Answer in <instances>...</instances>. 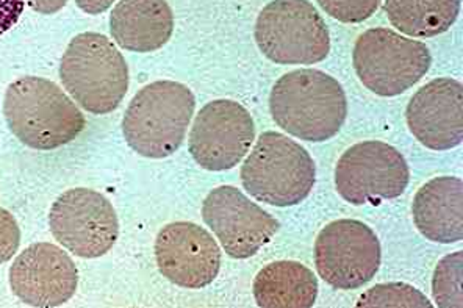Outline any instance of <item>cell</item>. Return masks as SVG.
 <instances>
[{"mask_svg":"<svg viewBox=\"0 0 463 308\" xmlns=\"http://www.w3.org/2000/svg\"><path fill=\"white\" fill-rule=\"evenodd\" d=\"M4 115L13 135L38 151L70 145L85 128V117L57 83L24 77L5 93Z\"/></svg>","mask_w":463,"mask_h":308,"instance_id":"obj_2","label":"cell"},{"mask_svg":"<svg viewBox=\"0 0 463 308\" xmlns=\"http://www.w3.org/2000/svg\"><path fill=\"white\" fill-rule=\"evenodd\" d=\"M255 303L261 308H310L318 296V279L302 263H269L254 280Z\"/></svg>","mask_w":463,"mask_h":308,"instance_id":"obj_18","label":"cell"},{"mask_svg":"<svg viewBox=\"0 0 463 308\" xmlns=\"http://www.w3.org/2000/svg\"><path fill=\"white\" fill-rule=\"evenodd\" d=\"M53 238L81 258H98L115 246L119 222L110 201L88 188L63 192L49 213Z\"/></svg>","mask_w":463,"mask_h":308,"instance_id":"obj_10","label":"cell"},{"mask_svg":"<svg viewBox=\"0 0 463 308\" xmlns=\"http://www.w3.org/2000/svg\"><path fill=\"white\" fill-rule=\"evenodd\" d=\"M196 108L190 88L160 80L139 89L122 119V134L137 154L147 158L173 155L185 140Z\"/></svg>","mask_w":463,"mask_h":308,"instance_id":"obj_3","label":"cell"},{"mask_svg":"<svg viewBox=\"0 0 463 308\" xmlns=\"http://www.w3.org/2000/svg\"><path fill=\"white\" fill-rule=\"evenodd\" d=\"M407 126L421 145L449 151L463 140L462 83L441 77L413 94L405 111Z\"/></svg>","mask_w":463,"mask_h":308,"instance_id":"obj_15","label":"cell"},{"mask_svg":"<svg viewBox=\"0 0 463 308\" xmlns=\"http://www.w3.org/2000/svg\"><path fill=\"white\" fill-rule=\"evenodd\" d=\"M205 224L232 258H250L278 233L279 221L235 186H218L203 204Z\"/></svg>","mask_w":463,"mask_h":308,"instance_id":"obj_12","label":"cell"},{"mask_svg":"<svg viewBox=\"0 0 463 308\" xmlns=\"http://www.w3.org/2000/svg\"><path fill=\"white\" fill-rule=\"evenodd\" d=\"M60 79L81 108L109 115L128 94V66L107 36L87 32L70 42L60 64Z\"/></svg>","mask_w":463,"mask_h":308,"instance_id":"obj_4","label":"cell"},{"mask_svg":"<svg viewBox=\"0 0 463 308\" xmlns=\"http://www.w3.org/2000/svg\"><path fill=\"white\" fill-rule=\"evenodd\" d=\"M315 175L310 154L279 132L261 134L241 166L244 190L274 207L301 204L312 192Z\"/></svg>","mask_w":463,"mask_h":308,"instance_id":"obj_5","label":"cell"},{"mask_svg":"<svg viewBox=\"0 0 463 308\" xmlns=\"http://www.w3.org/2000/svg\"><path fill=\"white\" fill-rule=\"evenodd\" d=\"M156 258L163 277L188 290L213 284L222 252L216 239L194 222H173L156 239Z\"/></svg>","mask_w":463,"mask_h":308,"instance_id":"obj_13","label":"cell"},{"mask_svg":"<svg viewBox=\"0 0 463 308\" xmlns=\"http://www.w3.org/2000/svg\"><path fill=\"white\" fill-rule=\"evenodd\" d=\"M383 12L393 27L413 38H432L451 29L460 0H385Z\"/></svg>","mask_w":463,"mask_h":308,"instance_id":"obj_19","label":"cell"},{"mask_svg":"<svg viewBox=\"0 0 463 308\" xmlns=\"http://www.w3.org/2000/svg\"><path fill=\"white\" fill-rule=\"evenodd\" d=\"M29 5L41 14H53L60 12L68 0H27Z\"/></svg>","mask_w":463,"mask_h":308,"instance_id":"obj_25","label":"cell"},{"mask_svg":"<svg viewBox=\"0 0 463 308\" xmlns=\"http://www.w3.org/2000/svg\"><path fill=\"white\" fill-rule=\"evenodd\" d=\"M255 42L278 64L319 63L330 52L325 19L307 0L269 2L257 18Z\"/></svg>","mask_w":463,"mask_h":308,"instance_id":"obj_6","label":"cell"},{"mask_svg":"<svg viewBox=\"0 0 463 308\" xmlns=\"http://www.w3.org/2000/svg\"><path fill=\"white\" fill-rule=\"evenodd\" d=\"M383 0H318L319 6L340 23H359L370 19Z\"/></svg>","mask_w":463,"mask_h":308,"instance_id":"obj_22","label":"cell"},{"mask_svg":"<svg viewBox=\"0 0 463 308\" xmlns=\"http://www.w3.org/2000/svg\"><path fill=\"white\" fill-rule=\"evenodd\" d=\"M364 308H432L428 297L415 286L402 282L381 284L364 293L357 301Z\"/></svg>","mask_w":463,"mask_h":308,"instance_id":"obj_21","label":"cell"},{"mask_svg":"<svg viewBox=\"0 0 463 308\" xmlns=\"http://www.w3.org/2000/svg\"><path fill=\"white\" fill-rule=\"evenodd\" d=\"M25 0H0V35L13 29L24 12Z\"/></svg>","mask_w":463,"mask_h":308,"instance_id":"obj_24","label":"cell"},{"mask_svg":"<svg viewBox=\"0 0 463 308\" xmlns=\"http://www.w3.org/2000/svg\"><path fill=\"white\" fill-rule=\"evenodd\" d=\"M116 0H76L77 6L88 14H100L107 12Z\"/></svg>","mask_w":463,"mask_h":308,"instance_id":"obj_26","label":"cell"},{"mask_svg":"<svg viewBox=\"0 0 463 308\" xmlns=\"http://www.w3.org/2000/svg\"><path fill=\"white\" fill-rule=\"evenodd\" d=\"M463 252L441 258L432 277L434 301L441 308H463Z\"/></svg>","mask_w":463,"mask_h":308,"instance_id":"obj_20","label":"cell"},{"mask_svg":"<svg viewBox=\"0 0 463 308\" xmlns=\"http://www.w3.org/2000/svg\"><path fill=\"white\" fill-rule=\"evenodd\" d=\"M409 181L404 155L383 141L351 145L336 163V191L353 205H377L400 198Z\"/></svg>","mask_w":463,"mask_h":308,"instance_id":"obj_8","label":"cell"},{"mask_svg":"<svg viewBox=\"0 0 463 308\" xmlns=\"http://www.w3.org/2000/svg\"><path fill=\"white\" fill-rule=\"evenodd\" d=\"M118 46L130 52H156L171 40L174 14L166 0H121L110 14Z\"/></svg>","mask_w":463,"mask_h":308,"instance_id":"obj_17","label":"cell"},{"mask_svg":"<svg viewBox=\"0 0 463 308\" xmlns=\"http://www.w3.org/2000/svg\"><path fill=\"white\" fill-rule=\"evenodd\" d=\"M77 284L76 263L51 243L29 246L10 267L12 291L30 307H60L76 294Z\"/></svg>","mask_w":463,"mask_h":308,"instance_id":"obj_14","label":"cell"},{"mask_svg":"<svg viewBox=\"0 0 463 308\" xmlns=\"http://www.w3.org/2000/svg\"><path fill=\"white\" fill-rule=\"evenodd\" d=\"M272 119L299 140L334 138L347 117L345 89L318 70H296L280 77L269 96Z\"/></svg>","mask_w":463,"mask_h":308,"instance_id":"obj_1","label":"cell"},{"mask_svg":"<svg viewBox=\"0 0 463 308\" xmlns=\"http://www.w3.org/2000/svg\"><path fill=\"white\" fill-rule=\"evenodd\" d=\"M413 221L424 238L441 245L463 239V183L443 175L418 190L411 205Z\"/></svg>","mask_w":463,"mask_h":308,"instance_id":"obj_16","label":"cell"},{"mask_svg":"<svg viewBox=\"0 0 463 308\" xmlns=\"http://www.w3.org/2000/svg\"><path fill=\"white\" fill-rule=\"evenodd\" d=\"M383 250L376 233L357 219L330 222L315 243L319 277L335 290H357L376 277Z\"/></svg>","mask_w":463,"mask_h":308,"instance_id":"obj_9","label":"cell"},{"mask_svg":"<svg viewBox=\"0 0 463 308\" xmlns=\"http://www.w3.org/2000/svg\"><path fill=\"white\" fill-rule=\"evenodd\" d=\"M255 127L250 111L235 100H213L197 113L190 152L207 171L235 168L254 143Z\"/></svg>","mask_w":463,"mask_h":308,"instance_id":"obj_11","label":"cell"},{"mask_svg":"<svg viewBox=\"0 0 463 308\" xmlns=\"http://www.w3.org/2000/svg\"><path fill=\"white\" fill-rule=\"evenodd\" d=\"M21 245V230L14 216L0 209V265L12 260Z\"/></svg>","mask_w":463,"mask_h":308,"instance_id":"obj_23","label":"cell"},{"mask_svg":"<svg viewBox=\"0 0 463 308\" xmlns=\"http://www.w3.org/2000/svg\"><path fill=\"white\" fill-rule=\"evenodd\" d=\"M354 70L370 91L393 98L423 79L432 64L426 44L390 29L364 32L354 46Z\"/></svg>","mask_w":463,"mask_h":308,"instance_id":"obj_7","label":"cell"}]
</instances>
